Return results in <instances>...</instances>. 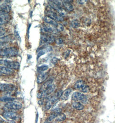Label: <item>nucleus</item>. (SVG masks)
I'll return each instance as SVG.
<instances>
[{"mask_svg": "<svg viewBox=\"0 0 115 123\" xmlns=\"http://www.w3.org/2000/svg\"><path fill=\"white\" fill-rule=\"evenodd\" d=\"M63 92L62 90H58L56 93L53 95V96H51L50 98H49L46 103L45 106V109L48 110L51 108V107L53 106V104H54L60 98Z\"/></svg>", "mask_w": 115, "mask_h": 123, "instance_id": "nucleus-1", "label": "nucleus"}, {"mask_svg": "<svg viewBox=\"0 0 115 123\" xmlns=\"http://www.w3.org/2000/svg\"><path fill=\"white\" fill-rule=\"evenodd\" d=\"M18 55V50L15 47H9L1 50L0 55L6 57H13Z\"/></svg>", "mask_w": 115, "mask_h": 123, "instance_id": "nucleus-2", "label": "nucleus"}, {"mask_svg": "<svg viewBox=\"0 0 115 123\" xmlns=\"http://www.w3.org/2000/svg\"><path fill=\"white\" fill-rule=\"evenodd\" d=\"M46 14L49 17L58 21H62L63 20V17H62L58 12L52 8L51 6H48L46 8Z\"/></svg>", "mask_w": 115, "mask_h": 123, "instance_id": "nucleus-3", "label": "nucleus"}, {"mask_svg": "<svg viewBox=\"0 0 115 123\" xmlns=\"http://www.w3.org/2000/svg\"><path fill=\"white\" fill-rule=\"evenodd\" d=\"M2 116L6 121L12 123H14L19 119V117L17 113L11 111H5L2 114Z\"/></svg>", "mask_w": 115, "mask_h": 123, "instance_id": "nucleus-4", "label": "nucleus"}, {"mask_svg": "<svg viewBox=\"0 0 115 123\" xmlns=\"http://www.w3.org/2000/svg\"><path fill=\"white\" fill-rule=\"evenodd\" d=\"M0 64H3L6 67L11 69L12 70H18L20 68V64L19 62H11L6 60H1Z\"/></svg>", "mask_w": 115, "mask_h": 123, "instance_id": "nucleus-5", "label": "nucleus"}, {"mask_svg": "<svg viewBox=\"0 0 115 123\" xmlns=\"http://www.w3.org/2000/svg\"><path fill=\"white\" fill-rule=\"evenodd\" d=\"M74 88L75 89L83 92H87L89 91V86L86 85L85 83L82 80L77 81L74 85Z\"/></svg>", "mask_w": 115, "mask_h": 123, "instance_id": "nucleus-6", "label": "nucleus"}, {"mask_svg": "<svg viewBox=\"0 0 115 123\" xmlns=\"http://www.w3.org/2000/svg\"><path fill=\"white\" fill-rule=\"evenodd\" d=\"M56 88L55 85L52 84L48 89L44 92H39L37 94V97L38 98H43L47 97V96L51 94Z\"/></svg>", "mask_w": 115, "mask_h": 123, "instance_id": "nucleus-7", "label": "nucleus"}, {"mask_svg": "<svg viewBox=\"0 0 115 123\" xmlns=\"http://www.w3.org/2000/svg\"><path fill=\"white\" fill-rule=\"evenodd\" d=\"M48 2H49V6H51L53 9H54L57 12H58L62 17H63L66 16L67 13L66 12V11L62 7L57 5L54 3H53V2L52 1V0H49Z\"/></svg>", "mask_w": 115, "mask_h": 123, "instance_id": "nucleus-8", "label": "nucleus"}, {"mask_svg": "<svg viewBox=\"0 0 115 123\" xmlns=\"http://www.w3.org/2000/svg\"><path fill=\"white\" fill-rule=\"evenodd\" d=\"M5 107L6 108L11 110H19L22 108V105L19 102H9L5 105Z\"/></svg>", "mask_w": 115, "mask_h": 123, "instance_id": "nucleus-9", "label": "nucleus"}, {"mask_svg": "<svg viewBox=\"0 0 115 123\" xmlns=\"http://www.w3.org/2000/svg\"><path fill=\"white\" fill-rule=\"evenodd\" d=\"M72 100L75 102L78 101H81V102H86L87 98V97L81 92H77L73 93L72 96Z\"/></svg>", "mask_w": 115, "mask_h": 123, "instance_id": "nucleus-10", "label": "nucleus"}, {"mask_svg": "<svg viewBox=\"0 0 115 123\" xmlns=\"http://www.w3.org/2000/svg\"><path fill=\"white\" fill-rule=\"evenodd\" d=\"M41 31L44 32L55 33L58 32V30L56 26L50 24H48V25L43 24L42 25H41Z\"/></svg>", "mask_w": 115, "mask_h": 123, "instance_id": "nucleus-11", "label": "nucleus"}, {"mask_svg": "<svg viewBox=\"0 0 115 123\" xmlns=\"http://www.w3.org/2000/svg\"><path fill=\"white\" fill-rule=\"evenodd\" d=\"M41 40L47 44H52L55 41L54 36L50 34H43L40 36Z\"/></svg>", "mask_w": 115, "mask_h": 123, "instance_id": "nucleus-12", "label": "nucleus"}, {"mask_svg": "<svg viewBox=\"0 0 115 123\" xmlns=\"http://www.w3.org/2000/svg\"><path fill=\"white\" fill-rule=\"evenodd\" d=\"M0 91L5 92H11L15 91L17 89V87L15 85L12 84H1L0 86Z\"/></svg>", "mask_w": 115, "mask_h": 123, "instance_id": "nucleus-13", "label": "nucleus"}, {"mask_svg": "<svg viewBox=\"0 0 115 123\" xmlns=\"http://www.w3.org/2000/svg\"><path fill=\"white\" fill-rule=\"evenodd\" d=\"M61 113V110L59 108L56 109L49 116V117L46 120L45 123H50L51 122V121H53Z\"/></svg>", "mask_w": 115, "mask_h": 123, "instance_id": "nucleus-14", "label": "nucleus"}, {"mask_svg": "<svg viewBox=\"0 0 115 123\" xmlns=\"http://www.w3.org/2000/svg\"><path fill=\"white\" fill-rule=\"evenodd\" d=\"M11 6L6 4H3L0 6V15L7 14L10 11Z\"/></svg>", "mask_w": 115, "mask_h": 123, "instance_id": "nucleus-15", "label": "nucleus"}, {"mask_svg": "<svg viewBox=\"0 0 115 123\" xmlns=\"http://www.w3.org/2000/svg\"><path fill=\"white\" fill-rule=\"evenodd\" d=\"M0 72L1 74H5L6 75H11L14 73V71L12 69L2 66L0 67Z\"/></svg>", "mask_w": 115, "mask_h": 123, "instance_id": "nucleus-16", "label": "nucleus"}, {"mask_svg": "<svg viewBox=\"0 0 115 123\" xmlns=\"http://www.w3.org/2000/svg\"><path fill=\"white\" fill-rule=\"evenodd\" d=\"M15 36L13 35H10L0 38V44L12 42L15 39Z\"/></svg>", "mask_w": 115, "mask_h": 123, "instance_id": "nucleus-17", "label": "nucleus"}, {"mask_svg": "<svg viewBox=\"0 0 115 123\" xmlns=\"http://www.w3.org/2000/svg\"><path fill=\"white\" fill-rule=\"evenodd\" d=\"M72 91H73V89L71 88H69V89L65 90L63 92L62 96L60 98V100L62 101H65V100L68 99Z\"/></svg>", "mask_w": 115, "mask_h": 123, "instance_id": "nucleus-18", "label": "nucleus"}, {"mask_svg": "<svg viewBox=\"0 0 115 123\" xmlns=\"http://www.w3.org/2000/svg\"><path fill=\"white\" fill-rule=\"evenodd\" d=\"M11 19V16L9 14L0 15V25L6 24Z\"/></svg>", "mask_w": 115, "mask_h": 123, "instance_id": "nucleus-19", "label": "nucleus"}, {"mask_svg": "<svg viewBox=\"0 0 115 123\" xmlns=\"http://www.w3.org/2000/svg\"><path fill=\"white\" fill-rule=\"evenodd\" d=\"M48 76V73H41L38 76L37 82L38 83H41L47 79Z\"/></svg>", "mask_w": 115, "mask_h": 123, "instance_id": "nucleus-20", "label": "nucleus"}, {"mask_svg": "<svg viewBox=\"0 0 115 123\" xmlns=\"http://www.w3.org/2000/svg\"><path fill=\"white\" fill-rule=\"evenodd\" d=\"M44 20L46 23L50 25H54L55 26H57L58 24L57 23V22L54 19H53L51 17H49L47 16L45 17L44 18Z\"/></svg>", "mask_w": 115, "mask_h": 123, "instance_id": "nucleus-21", "label": "nucleus"}, {"mask_svg": "<svg viewBox=\"0 0 115 123\" xmlns=\"http://www.w3.org/2000/svg\"><path fill=\"white\" fill-rule=\"evenodd\" d=\"M52 83L53 80H49L47 81V82L44 83L41 86L40 92H44L46 91L53 84Z\"/></svg>", "mask_w": 115, "mask_h": 123, "instance_id": "nucleus-22", "label": "nucleus"}, {"mask_svg": "<svg viewBox=\"0 0 115 123\" xmlns=\"http://www.w3.org/2000/svg\"><path fill=\"white\" fill-rule=\"evenodd\" d=\"M70 1H72L70 0H64L63 1V6L65 7V8L66 9L67 11H72L73 10L74 7L73 6V5L70 3Z\"/></svg>", "mask_w": 115, "mask_h": 123, "instance_id": "nucleus-23", "label": "nucleus"}, {"mask_svg": "<svg viewBox=\"0 0 115 123\" xmlns=\"http://www.w3.org/2000/svg\"><path fill=\"white\" fill-rule=\"evenodd\" d=\"M73 108L77 110L81 111L84 109V105L80 102H75L72 104Z\"/></svg>", "mask_w": 115, "mask_h": 123, "instance_id": "nucleus-24", "label": "nucleus"}, {"mask_svg": "<svg viewBox=\"0 0 115 123\" xmlns=\"http://www.w3.org/2000/svg\"><path fill=\"white\" fill-rule=\"evenodd\" d=\"M15 100V99L14 98L10 97V96H3L0 98V101H1V102H13Z\"/></svg>", "mask_w": 115, "mask_h": 123, "instance_id": "nucleus-25", "label": "nucleus"}, {"mask_svg": "<svg viewBox=\"0 0 115 123\" xmlns=\"http://www.w3.org/2000/svg\"><path fill=\"white\" fill-rule=\"evenodd\" d=\"M66 118V116L65 115L61 113L60 115L58 116L55 119L54 121L55 122H60V121H63L65 120Z\"/></svg>", "mask_w": 115, "mask_h": 123, "instance_id": "nucleus-26", "label": "nucleus"}, {"mask_svg": "<svg viewBox=\"0 0 115 123\" xmlns=\"http://www.w3.org/2000/svg\"><path fill=\"white\" fill-rule=\"evenodd\" d=\"M48 66L47 65H42L41 66L38 67L37 68V70L38 72L41 73L42 72H44L45 71L47 70L48 69Z\"/></svg>", "mask_w": 115, "mask_h": 123, "instance_id": "nucleus-27", "label": "nucleus"}, {"mask_svg": "<svg viewBox=\"0 0 115 123\" xmlns=\"http://www.w3.org/2000/svg\"><path fill=\"white\" fill-rule=\"evenodd\" d=\"M71 25L73 27L77 28L80 26V23L77 20L75 19L71 22Z\"/></svg>", "mask_w": 115, "mask_h": 123, "instance_id": "nucleus-28", "label": "nucleus"}, {"mask_svg": "<svg viewBox=\"0 0 115 123\" xmlns=\"http://www.w3.org/2000/svg\"><path fill=\"white\" fill-rule=\"evenodd\" d=\"M52 1L58 6L62 7V5L63 6V2L61 0H52Z\"/></svg>", "mask_w": 115, "mask_h": 123, "instance_id": "nucleus-29", "label": "nucleus"}, {"mask_svg": "<svg viewBox=\"0 0 115 123\" xmlns=\"http://www.w3.org/2000/svg\"><path fill=\"white\" fill-rule=\"evenodd\" d=\"M58 31H63L64 30V27L63 26L60 24H58V25L56 26Z\"/></svg>", "mask_w": 115, "mask_h": 123, "instance_id": "nucleus-30", "label": "nucleus"}, {"mask_svg": "<svg viewBox=\"0 0 115 123\" xmlns=\"http://www.w3.org/2000/svg\"><path fill=\"white\" fill-rule=\"evenodd\" d=\"M45 51L44 50H40L39 52H38V55H37V59L38 60L40 58V57H41V56L45 55Z\"/></svg>", "mask_w": 115, "mask_h": 123, "instance_id": "nucleus-31", "label": "nucleus"}, {"mask_svg": "<svg viewBox=\"0 0 115 123\" xmlns=\"http://www.w3.org/2000/svg\"><path fill=\"white\" fill-rule=\"evenodd\" d=\"M6 33V30H4V28H2V27H0V37L2 38V36H4Z\"/></svg>", "mask_w": 115, "mask_h": 123, "instance_id": "nucleus-32", "label": "nucleus"}, {"mask_svg": "<svg viewBox=\"0 0 115 123\" xmlns=\"http://www.w3.org/2000/svg\"><path fill=\"white\" fill-rule=\"evenodd\" d=\"M56 42L58 45H61L63 43V41L61 38H58L56 40Z\"/></svg>", "mask_w": 115, "mask_h": 123, "instance_id": "nucleus-33", "label": "nucleus"}]
</instances>
